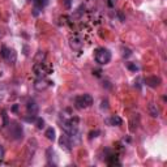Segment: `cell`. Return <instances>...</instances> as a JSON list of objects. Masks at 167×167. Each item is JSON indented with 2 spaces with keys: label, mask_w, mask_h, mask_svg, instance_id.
<instances>
[{
  "label": "cell",
  "mask_w": 167,
  "mask_h": 167,
  "mask_svg": "<svg viewBox=\"0 0 167 167\" xmlns=\"http://www.w3.org/2000/svg\"><path fill=\"white\" fill-rule=\"evenodd\" d=\"M94 56H96V62L101 65H104V64H108L110 60H111V52L108 51L107 48H97L96 50V54H94Z\"/></svg>",
  "instance_id": "6da1fadb"
},
{
  "label": "cell",
  "mask_w": 167,
  "mask_h": 167,
  "mask_svg": "<svg viewBox=\"0 0 167 167\" xmlns=\"http://www.w3.org/2000/svg\"><path fill=\"white\" fill-rule=\"evenodd\" d=\"M75 104L77 108H86V107H90L93 104V97L90 94H84L81 97H77L75 99Z\"/></svg>",
  "instance_id": "7a4b0ae2"
},
{
  "label": "cell",
  "mask_w": 167,
  "mask_h": 167,
  "mask_svg": "<svg viewBox=\"0 0 167 167\" xmlns=\"http://www.w3.org/2000/svg\"><path fill=\"white\" fill-rule=\"evenodd\" d=\"M51 85H54L52 81H48L44 79V77H39V79L35 80V82H34V89L38 92H43V90H46V89H48Z\"/></svg>",
  "instance_id": "3957f363"
},
{
  "label": "cell",
  "mask_w": 167,
  "mask_h": 167,
  "mask_svg": "<svg viewBox=\"0 0 167 167\" xmlns=\"http://www.w3.org/2000/svg\"><path fill=\"white\" fill-rule=\"evenodd\" d=\"M33 69H34L35 75L38 77H44V76L50 75V72H51V68H47L44 63H35L34 67H33Z\"/></svg>",
  "instance_id": "277c9868"
},
{
  "label": "cell",
  "mask_w": 167,
  "mask_h": 167,
  "mask_svg": "<svg viewBox=\"0 0 167 167\" xmlns=\"http://www.w3.org/2000/svg\"><path fill=\"white\" fill-rule=\"evenodd\" d=\"M10 136H12L14 140H21L22 138V135H24V132H22V128L18 123H16V121H13V123H10Z\"/></svg>",
  "instance_id": "5b68a950"
},
{
  "label": "cell",
  "mask_w": 167,
  "mask_h": 167,
  "mask_svg": "<svg viewBox=\"0 0 167 167\" xmlns=\"http://www.w3.org/2000/svg\"><path fill=\"white\" fill-rule=\"evenodd\" d=\"M59 145L63 150H65V152H71L72 150V142H71V137H69L68 133H64V135L60 136Z\"/></svg>",
  "instance_id": "8992f818"
},
{
  "label": "cell",
  "mask_w": 167,
  "mask_h": 167,
  "mask_svg": "<svg viewBox=\"0 0 167 167\" xmlns=\"http://www.w3.org/2000/svg\"><path fill=\"white\" fill-rule=\"evenodd\" d=\"M145 84L150 88H157L161 85V79L157 76H152V77H146L145 79Z\"/></svg>",
  "instance_id": "52a82bcc"
},
{
  "label": "cell",
  "mask_w": 167,
  "mask_h": 167,
  "mask_svg": "<svg viewBox=\"0 0 167 167\" xmlns=\"http://www.w3.org/2000/svg\"><path fill=\"white\" fill-rule=\"evenodd\" d=\"M27 114H29L30 116H35L38 114V104L34 102V101H30L29 103H27Z\"/></svg>",
  "instance_id": "ba28073f"
},
{
  "label": "cell",
  "mask_w": 167,
  "mask_h": 167,
  "mask_svg": "<svg viewBox=\"0 0 167 167\" xmlns=\"http://www.w3.org/2000/svg\"><path fill=\"white\" fill-rule=\"evenodd\" d=\"M148 111H149V114L152 115L153 118H158V116H159V108L157 107V104L149 103V106H148Z\"/></svg>",
  "instance_id": "9c48e42d"
},
{
  "label": "cell",
  "mask_w": 167,
  "mask_h": 167,
  "mask_svg": "<svg viewBox=\"0 0 167 167\" xmlns=\"http://www.w3.org/2000/svg\"><path fill=\"white\" fill-rule=\"evenodd\" d=\"M71 47L73 50H80L82 47V42L80 41L79 37H72L71 38Z\"/></svg>",
  "instance_id": "30bf717a"
},
{
  "label": "cell",
  "mask_w": 167,
  "mask_h": 167,
  "mask_svg": "<svg viewBox=\"0 0 167 167\" xmlns=\"http://www.w3.org/2000/svg\"><path fill=\"white\" fill-rule=\"evenodd\" d=\"M30 2L34 4L35 8H38V9H42L48 4V0H30Z\"/></svg>",
  "instance_id": "8fae6325"
},
{
  "label": "cell",
  "mask_w": 167,
  "mask_h": 167,
  "mask_svg": "<svg viewBox=\"0 0 167 167\" xmlns=\"http://www.w3.org/2000/svg\"><path fill=\"white\" fill-rule=\"evenodd\" d=\"M108 123H110L111 125H121V123H123V120H121L120 116L114 115L112 118H111V119L108 120Z\"/></svg>",
  "instance_id": "7c38bea8"
},
{
  "label": "cell",
  "mask_w": 167,
  "mask_h": 167,
  "mask_svg": "<svg viewBox=\"0 0 167 167\" xmlns=\"http://www.w3.org/2000/svg\"><path fill=\"white\" fill-rule=\"evenodd\" d=\"M44 136H46L50 141H54V140H55V129H54L52 127L47 128V131L44 132Z\"/></svg>",
  "instance_id": "4fadbf2b"
},
{
  "label": "cell",
  "mask_w": 167,
  "mask_h": 167,
  "mask_svg": "<svg viewBox=\"0 0 167 167\" xmlns=\"http://www.w3.org/2000/svg\"><path fill=\"white\" fill-rule=\"evenodd\" d=\"M5 60H7L9 64L16 62V52L13 51V50H10V48H9V54H8V56H7V59H5Z\"/></svg>",
  "instance_id": "5bb4252c"
},
{
  "label": "cell",
  "mask_w": 167,
  "mask_h": 167,
  "mask_svg": "<svg viewBox=\"0 0 167 167\" xmlns=\"http://www.w3.org/2000/svg\"><path fill=\"white\" fill-rule=\"evenodd\" d=\"M8 54H9V48H7L5 46H3L2 50H0V56H2V58L5 60V59H7V56H8Z\"/></svg>",
  "instance_id": "9a60e30c"
},
{
  "label": "cell",
  "mask_w": 167,
  "mask_h": 167,
  "mask_svg": "<svg viewBox=\"0 0 167 167\" xmlns=\"http://www.w3.org/2000/svg\"><path fill=\"white\" fill-rule=\"evenodd\" d=\"M35 124H37V128H38V129H42V128L44 127V120L41 119V118H38V119L35 120Z\"/></svg>",
  "instance_id": "2e32d148"
},
{
  "label": "cell",
  "mask_w": 167,
  "mask_h": 167,
  "mask_svg": "<svg viewBox=\"0 0 167 167\" xmlns=\"http://www.w3.org/2000/svg\"><path fill=\"white\" fill-rule=\"evenodd\" d=\"M127 67H128V68H129L131 71H138V67L137 65H135V64H132V63H127Z\"/></svg>",
  "instance_id": "e0dca14e"
},
{
  "label": "cell",
  "mask_w": 167,
  "mask_h": 167,
  "mask_svg": "<svg viewBox=\"0 0 167 167\" xmlns=\"http://www.w3.org/2000/svg\"><path fill=\"white\" fill-rule=\"evenodd\" d=\"M3 157H4V149H3L2 145H0V161L3 159Z\"/></svg>",
  "instance_id": "ac0fdd59"
},
{
  "label": "cell",
  "mask_w": 167,
  "mask_h": 167,
  "mask_svg": "<svg viewBox=\"0 0 167 167\" xmlns=\"http://www.w3.org/2000/svg\"><path fill=\"white\" fill-rule=\"evenodd\" d=\"M65 7L67 8H71V0H65Z\"/></svg>",
  "instance_id": "d6986e66"
}]
</instances>
